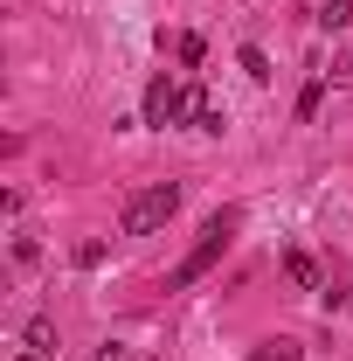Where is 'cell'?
Masks as SVG:
<instances>
[{
	"mask_svg": "<svg viewBox=\"0 0 353 361\" xmlns=\"http://www.w3.org/2000/svg\"><path fill=\"white\" fill-rule=\"evenodd\" d=\"M180 209V180H153V188H139L132 202H125V216H118V229L125 236H153V229H167Z\"/></svg>",
	"mask_w": 353,
	"mask_h": 361,
	"instance_id": "obj_1",
	"label": "cell"
},
{
	"mask_svg": "<svg viewBox=\"0 0 353 361\" xmlns=\"http://www.w3.org/2000/svg\"><path fill=\"white\" fill-rule=\"evenodd\" d=\"M180 118H187V84L153 77L146 84V126H180Z\"/></svg>",
	"mask_w": 353,
	"mask_h": 361,
	"instance_id": "obj_2",
	"label": "cell"
},
{
	"mask_svg": "<svg viewBox=\"0 0 353 361\" xmlns=\"http://www.w3.org/2000/svg\"><path fill=\"white\" fill-rule=\"evenodd\" d=\"M229 229H236V216H215V223L201 229V243H194V257H187V264L174 271V285H194L201 271L215 264V257H222V243H229Z\"/></svg>",
	"mask_w": 353,
	"mask_h": 361,
	"instance_id": "obj_3",
	"label": "cell"
},
{
	"mask_svg": "<svg viewBox=\"0 0 353 361\" xmlns=\"http://www.w3.org/2000/svg\"><path fill=\"white\" fill-rule=\"evenodd\" d=\"M187 126H194V133H222V104L201 84H187Z\"/></svg>",
	"mask_w": 353,
	"mask_h": 361,
	"instance_id": "obj_4",
	"label": "cell"
},
{
	"mask_svg": "<svg viewBox=\"0 0 353 361\" xmlns=\"http://www.w3.org/2000/svg\"><path fill=\"white\" fill-rule=\"evenodd\" d=\"M284 271H291V285H305V292H326V278H319V264H312L305 250H291V257H284Z\"/></svg>",
	"mask_w": 353,
	"mask_h": 361,
	"instance_id": "obj_5",
	"label": "cell"
},
{
	"mask_svg": "<svg viewBox=\"0 0 353 361\" xmlns=\"http://www.w3.org/2000/svg\"><path fill=\"white\" fill-rule=\"evenodd\" d=\"M319 28H326V35L353 28V0H326V7H319Z\"/></svg>",
	"mask_w": 353,
	"mask_h": 361,
	"instance_id": "obj_6",
	"label": "cell"
},
{
	"mask_svg": "<svg viewBox=\"0 0 353 361\" xmlns=\"http://www.w3.org/2000/svg\"><path fill=\"white\" fill-rule=\"evenodd\" d=\"M250 361H305V355H298V341H264V348H250Z\"/></svg>",
	"mask_w": 353,
	"mask_h": 361,
	"instance_id": "obj_7",
	"label": "cell"
},
{
	"mask_svg": "<svg viewBox=\"0 0 353 361\" xmlns=\"http://www.w3.org/2000/svg\"><path fill=\"white\" fill-rule=\"evenodd\" d=\"M28 348L35 355H56V319H28Z\"/></svg>",
	"mask_w": 353,
	"mask_h": 361,
	"instance_id": "obj_8",
	"label": "cell"
},
{
	"mask_svg": "<svg viewBox=\"0 0 353 361\" xmlns=\"http://www.w3.org/2000/svg\"><path fill=\"white\" fill-rule=\"evenodd\" d=\"M243 70H250V84H270V56L264 49H243Z\"/></svg>",
	"mask_w": 353,
	"mask_h": 361,
	"instance_id": "obj_9",
	"label": "cell"
},
{
	"mask_svg": "<svg viewBox=\"0 0 353 361\" xmlns=\"http://www.w3.org/2000/svg\"><path fill=\"white\" fill-rule=\"evenodd\" d=\"M21 361H49V355H35V348H28V355H21Z\"/></svg>",
	"mask_w": 353,
	"mask_h": 361,
	"instance_id": "obj_10",
	"label": "cell"
}]
</instances>
